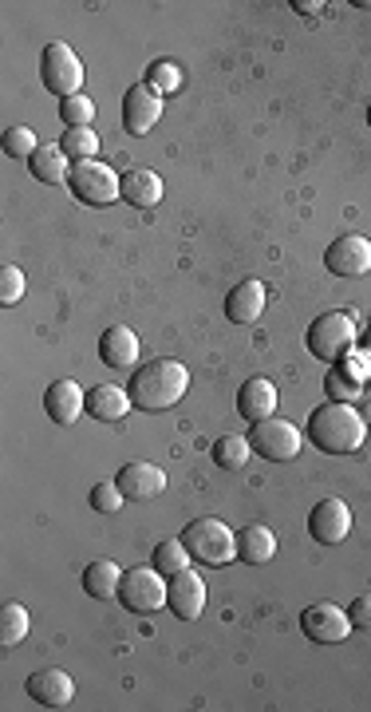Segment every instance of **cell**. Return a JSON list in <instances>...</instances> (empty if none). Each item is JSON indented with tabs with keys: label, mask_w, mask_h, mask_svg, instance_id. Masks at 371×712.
<instances>
[{
	"label": "cell",
	"mask_w": 371,
	"mask_h": 712,
	"mask_svg": "<svg viewBox=\"0 0 371 712\" xmlns=\"http://www.w3.org/2000/svg\"><path fill=\"white\" fill-rule=\"evenodd\" d=\"M186 388H190V368L182 365V360H171V356H159L151 365L134 368L127 392H131L134 408H143V412H166V408H174L186 396Z\"/></svg>",
	"instance_id": "6da1fadb"
},
{
	"label": "cell",
	"mask_w": 371,
	"mask_h": 712,
	"mask_svg": "<svg viewBox=\"0 0 371 712\" xmlns=\"http://www.w3.org/2000/svg\"><path fill=\"white\" fill-rule=\"evenodd\" d=\"M368 440V420L352 404L328 400L308 416V443L324 455H352Z\"/></svg>",
	"instance_id": "7a4b0ae2"
},
{
	"label": "cell",
	"mask_w": 371,
	"mask_h": 712,
	"mask_svg": "<svg viewBox=\"0 0 371 712\" xmlns=\"http://www.w3.org/2000/svg\"><path fill=\"white\" fill-rule=\"evenodd\" d=\"M305 345H308V353H313L316 360H324V365H340V360H348V356H352V348H356L352 313H340V309H332V313H320V317L308 325Z\"/></svg>",
	"instance_id": "3957f363"
},
{
	"label": "cell",
	"mask_w": 371,
	"mask_h": 712,
	"mask_svg": "<svg viewBox=\"0 0 371 712\" xmlns=\"http://www.w3.org/2000/svg\"><path fill=\"white\" fill-rule=\"evenodd\" d=\"M182 547L190 550V559L206 562V567H226L238 559V535L221 519H194L182 530Z\"/></svg>",
	"instance_id": "277c9868"
},
{
	"label": "cell",
	"mask_w": 371,
	"mask_h": 712,
	"mask_svg": "<svg viewBox=\"0 0 371 712\" xmlns=\"http://www.w3.org/2000/svg\"><path fill=\"white\" fill-rule=\"evenodd\" d=\"M67 191L84 206H111L119 203V174L99 159H84L67 171Z\"/></svg>",
	"instance_id": "5b68a950"
},
{
	"label": "cell",
	"mask_w": 371,
	"mask_h": 712,
	"mask_svg": "<svg viewBox=\"0 0 371 712\" xmlns=\"http://www.w3.org/2000/svg\"><path fill=\"white\" fill-rule=\"evenodd\" d=\"M40 79H44V87L59 99L84 96V91H79V87H84V64H79V56L67 48L64 40H52L48 48L40 52Z\"/></svg>",
	"instance_id": "8992f818"
},
{
	"label": "cell",
	"mask_w": 371,
	"mask_h": 712,
	"mask_svg": "<svg viewBox=\"0 0 371 712\" xmlns=\"http://www.w3.org/2000/svg\"><path fill=\"white\" fill-rule=\"evenodd\" d=\"M249 447H253V455H261V460L269 463H288L301 455V447H305V435H301V428L288 424V420H261V424L249 428Z\"/></svg>",
	"instance_id": "52a82bcc"
},
{
	"label": "cell",
	"mask_w": 371,
	"mask_h": 712,
	"mask_svg": "<svg viewBox=\"0 0 371 712\" xmlns=\"http://www.w3.org/2000/svg\"><path fill=\"white\" fill-rule=\"evenodd\" d=\"M119 606L131 609V614H139V617L162 609L166 606V578H162L154 567L123 570V582H119Z\"/></svg>",
	"instance_id": "ba28073f"
},
{
	"label": "cell",
	"mask_w": 371,
	"mask_h": 712,
	"mask_svg": "<svg viewBox=\"0 0 371 712\" xmlns=\"http://www.w3.org/2000/svg\"><path fill=\"white\" fill-rule=\"evenodd\" d=\"M301 629H305V637L316 645H340V641H348L352 622H348V609H340L336 602H316V606H308L305 614H301Z\"/></svg>",
	"instance_id": "9c48e42d"
},
{
	"label": "cell",
	"mask_w": 371,
	"mask_h": 712,
	"mask_svg": "<svg viewBox=\"0 0 371 712\" xmlns=\"http://www.w3.org/2000/svg\"><path fill=\"white\" fill-rule=\"evenodd\" d=\"M162 119V96L146 79L127 87L123 96V127L127 136H151V127Z\"/></svg>",
	"instance_id": "30bf717a"
},
{
	"label": "cell",
	"mask_w": 371,
	"mask_h": 712,
	"mask_svg": "<svg viewBox=\"0 0 371 712\" xmlns=\"http://www.w3.org/2000/svg\"><path fill=\"white\" fill-rule=\"evenodd\" d=\"M324 266L336 278H363V273H371V241L363 234H343L328 246Z\"/></svg>",
	"instance_id": "8fae6325"
},
{
	"label": "cell",
	"mask_w": 371,
	"mask_h": 712,
	"mask_svg": "<svg viewBox=\"0 0 371 712\" xmlns=\"http://www.w3.org/2000/svg\"><path fill=\"white\" fill-rule=\"evenodd\" d=\"M348 530H352V510L340 499H320L308 515V535L320 547H340L348 539Z\"/></svg>",
	"instance_id": "7c38bea8"
},
{
	"label": "cell",
	"mask_w": 371,
	"mask_h": 712,
	"mask_svg": "<svg viewBox=\"0 0 371 712\" xmlns=\"http://www.w3.org/2000/svg\"><path fill=\"white\" fill-rule=\"evenodd\" d=\"M166 606L178 622H198L201 609H206V582L194 570L166 578Z\"/></svg>",
	"instance_id": "4fadbf2b"
},
{
	"label": "cell",
	"mask_w": 371,
	"mask_h": 712,
	"mask_svg": "<svg viewBox=\"0 0 371 712\" xmlns=\"http://www.w3.org/2000/svg\"><path fill=\"white\" fill-rule=\"evenodd\" d=\"M24 693L40 704V709H67L76 701V681L64 669H40L24 681Z\"/></svg>",
	"instance_id": "5bb4252c"
},
{
	"label": "cell",
	"mask_w": 371,
	"mask_h": 712,
	"mask_svg": "<svg viewBox=\"0 0 371 712\" xmlns=\"http://www.w3.org/2000/svg\"><path fill=\"white\" fill-rule=\"evenodd\" d=\"M114 483H119L123 499L146 503V499H154V495L166 492V472H162V467H154V463L134 460V463H127V467H119Z\"/></svg>",
	"instance_id": "9a60e30c"
},
{
	"label": "cell",
	"mask_w": 371,
	"mask_h": 712,
	"mask_svg": "<svg viewBox=\"0 0 371 712\" xmlns=\"http://www.w3.org/2000/svg\"><path fill=\"white\" fill-rule=\"evenodd\" d=\"M265 285H261L258 278H245L241 285H233L226 293V317L229 325H258L261 313H265Z\"/></svg>",
	"instance_id": "2e32d148"
},
{
	"label": "cell",
	"mask_w": 371,
	"mask_h": 712,
	"mask_svg": "<svg viewBox=\"0 0 371 712\" xmlns=\"http://www.w3.org/2000/svg\"><path fill=\"white\" fill-rule=\"evenodd\" d=\"M44 412H48V420H56V424H76L79 416L87 412V392L76 385V380H56V385L44 392Z\"/></svg>",
	"instance_id": "e0dca14e"
},
{
	"label": "cell",
	"mask_w": 371,
	"mask_h": 712,
	"mask_svg": "<svg viewBox=\"0 0 371 712\" xmlns=\"http://www.w3.org/2000/svg\"><path fill=\"white\" fill-rule=\"evenodd\" d=\"M238 412H241V420H249V424H261V420L276 416V385L273 380H265V376L245 380V385L238 388Z\"/></svg>",
	"instance_id": "ac0fdd59"
},
{
	"label": "cell",
	"mask_w": 371,
	"mask_h": 712,
	"mask_svg": "<svg viewBox=\"0 0 371 712\" xmlns=\"http://www.w3.org/2000/svg\"><path fill=\"white\" fill-rule=\"evenodd\" d=\"M119 198H123L127 206L151 211V206L162 203V179L154 171H143V166L123 171V174H119Z\"/></svg>",
	"instance_id": "d6986e66"
},
{
	"label": "cell",
	"mask_w": 371,
	"mask_h": 712,
	"mask_svg": "<svg viewBox=\"0 0 371 712\" xmlns=\"http://www.w3.org/2000/svg\"><path fill=\"white\" fill-rule=\"evenodd\" d=\"M131 412V392L119 385H96L87 392V416L99 424H119Z\"/></svg>",
	"instance_id": "ffe728a7"
},
{
	"label": "cell",
	"mask_w": 371,
	"mask_h": 712,
	"mask_svg": "<svg viewBox=\"0 0 371 712\" xmlns=\"http://www.w3.org/2000/svg\"><path fill=\"white\" fill-rule=\"evenodd\" d=\"M134 356H139V337H134L127 325H111L103 328V337H99V360L107 368H131Z\"/></svg>",
	"instance_id": "44dd1931"
},
{
	"label": "cell",
	"mask_w": 371,
	"mask_h": 712,
	"mask_svg": "<svg viewBox=\"0 0 371 712\" xmlns=\"http://www.w3.org/2000/svg\"><path fill=\"white\" fill-rule=\"evenodd\" d=\"M29 171L36 183L44 186H59L67 183V171H72V159H67L64 151H59L56 143H40V151L29 159Z\"/></svg>",
	"instance_id": "7402d4cb"
},
{
	"label": "cell",
	"mask_w": 371,
	"mask_h": 712,
	"mask_svg": "<svg viewBox=\"0 0 371 712\" xmlns=\"http://www.w3.org/2000/svg\"><path fill=\"white\" fill-rule=\"evenodd\" d=\"M273 554H276V535L269 527H261V522H253V527H245L238 535V559L245 567H265V562H273Z\"/></svg>",
	"instance_id": "603a6c76"
},
{
	"label": "cell",
	"mask_w": 371,
	"mask_h": 712,
	"mask_svg": "<svg viewBox=\"0 0 371 712\" xmlns=\"http://www.w3.org/2000/svg\"><path fill=\"white\" fill-rule=\"evenodd\" d=\"M119 582H123V570L107 559L91 562V567L84 570V590H87V597H96V602H111V597H119Z\"/></svg>",
	"instance_id": "cb8c5ba5"
},
{
	"label": "cell",
	"mask_w": 371,
	"mask_h": 712,
	"mask_svg": "<svg viewBox=\"0 0 371 712\" xmlns=\"http://www.w3.org/2000/svg\"><path fill=\"white\" fill-rule=\"evenodd\" d=\"M360 392H363L360 368H356L352 360H340V365H332V373H328V396H332V400H340V404H352Z\"/></svg>",
	"instance_id": "d4e9b609"
},
{
	"label": "cell",
	"mask_w": 371,
	"mask_h": 712,
	"mask_svg": "<svg viewBox=\"0 0 371 712\" xmlns=\"http://www.w3.org/2000/svg\"><path fill=\"white\" fill-rule=\"evenodd\" d=\"M59 151L72 159V163H84V159H96L99 154V136L91 127H67L59 136Z\"/></svg>",
	"instance_id": "484cf974"
},
{
	"label": "cell",
	"mask_w": 371,
	"mask_h": 712,
	"mask_svg": "<svg viewBox=\"0 0 371 712\" xmlns=\"http://www.w3.org/2000/svg\"><path fill=\"white\" fill-rule=\"evenodd\" d=\"M249 455H253V447H249L245 435H221V440H214V463L226 467V472H241Z\"/></svg>",
	"instance_id": "4316f807"
},
{
	"label": "cell",
	"mask_w": 371,
	"mask_h": 712,
	"mask_svg": "<svg viewBox=\"0 0 371 712\" xmlns=\"http://www.w3.org/2000/svg\"><path fill=\"white\" fill-rule=\"evenodd\" d=\"M29 609L20 606V602H9V606L0 609V645L4 649H12V645H20L24 637H29Z\"/></svg>",
	"instance_id": "83f0119b"
},
{
	"label": "cell",
	"mask_w": 371,
	"mask_h": 712,
	"mask_svg": "<svg viewBox=\"0 0 371 712\" xmlns=\"http://www.w3.org/2000/svg\"><path fill=\"white\" fill-rule=\"evenodd\" d=\"M186 559H190V550L182 547V539H166V542H159V547H154L151 567L159 570L162 578H174V574H182V570H186Z\"/></svg>",
	"instance_id": "f1b7e54d"
},
{
	"label": "cell",
	"mask_w": 371,
	"mask_h": 712,
	"mask_svg": "<svg viewBox=\"0 0 371 712\" xmlns=\"http://www.w3.org/2000/svg\"><path fill=\"white\" fill-rule=\"evenodd\" d=\"M0 147H4L9 159H24V163H29L32 154L40 151V139H36L32 127H9V131L0 136Z\"/></svg>",
	"instance_id": "f546056e"
},
{
	"label": "cell",
	"mask_w": 371,
	"mask_h": 712,
	"mask_svg": "<svg viewBox=\"0 0 371 712\" xmlns=\"http://www.w3.org/2000/svg\"><path fill=\"white\" fill-rule=\"evenodd\" d=\"M146 84H151L159 96H171V91L182 87V68L174 60H154L151 68H146Z\"/></svg>",
	"instance_id": "4dcf8cb0"
},
{
	"label": "cell",
	"mask_w": 371,
	"mask_h": 712,
	"mask_svg": "<svg viewBox=\"0 0 371 712\" xmlns=\"http://www.w3.org/2000/svg\"><path fill=\"white\" fill-rule=\"evenodd\" d=\"M59 119H64L67 127H91V119H96V104L87 96H72L59 104Z\"/></svg>",
	"instance_id": "1f68e13d"
},
{
	"label": "cell",
	"mask_w": 371,
	"mask_h": 712,
	"mask_svg": "<svg viewBox=\"0 0 371 712\" xmlns=\"http://www.w3.org/2000/svg\"><path fill=\"white\" fill-rule=\"evenodd\" d=\"M24 298V270L0 266V305H17Z\"/></svg>",
	"instance_id": "d6a6232c"
},
{
	"label": "cell",
	"mask_w": 371,
	"mask_h": 712,
	"mask_svg": "<svg viewBox=\"0 0 371 712\" xmlns=\"http://www.w3.org/2000/svg\"><path fill=\"white\" fill-rule=\"evenodd\" d=\"M91 507L99 510V515H119V507H123V492H119V483H96V492H91Z\"/></svg>",
	"instance_id": "836d02e7"
},
{
	"label": "cell",
	"mask_w": 371,
	"mask_h": 712,
	"mask_svg": "<svg viewBox=\"0 0 371 712\" xmlns=\"http://www.w3.org/2000/svg\"><path fill=\"white\" fill-rule=\"evenodd\" d=\"M348 622H352V629H368L371 634V594H360L348 606Z\"/></svg>",
	"instance_id": "e575fe53"
},
{
	"label": "cell",
	"mask_w": 371,
	"mask_h": 712,
	"mask_svg": "<svg viewBox=\"0 0 371 712\" xmlns=\"http://www.w3.org/2000/svg\"><path fill=\"white\" fill-rule=\"evenodd\" d=\"M293 9L301 12V17H316L324 4H320V0H293Z\"/></svg>",
	"instance_id": "d590c367"
},
{
	"label": "cell",
	"mask_w": 371,
	"mask_h": 712,
	"mask_svg": "<svg viewBox=\"0 0 371 712\" xmlns=\"http://www.w3.org/2000/svg\"><path fill=\"white\" fill-rule=\"evenodd\" d=\"M360 345H363V356H368V360H371V325H368V328H363V337H360Z\"/></svg>",
	"instance_id": "8d00e7d4"
},
{
	"label": "cell",
	"mask_w": 371,
	"mask_h": 712,
	"mask_svg": "<svg viewBox=\"0 0 371 712\" xmlns=\"http://www.w3.org/2000/svg\"><path fill=\"white\" fill-rule=\"evenodd\" d=\"M363 420H371V408H368V416H363Z\"/></svg>",
	"instance_id": "74e56055"
},
{
	"label": "cell",
	"mask_w": 371,
	"mask_h": 712,
	"mask_svg": "<svg viewBox=\"0 0 371 712\" xmlns=\"http://www.w3.org/2000/svg\"><path fill=\"white\" fill-rule=\"evenodd\" d=\"M368 123H371V107H368Z\"/></svg>",
	"instance_id": "f35d334b"
}]
</instances>
